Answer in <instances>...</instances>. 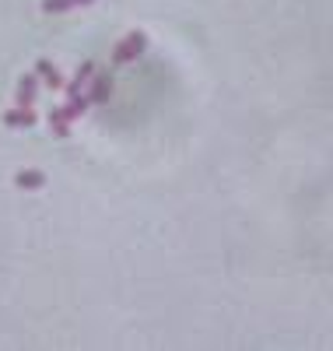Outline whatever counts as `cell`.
Masks as SVG:
<instances>
[{
  "label": "cell",
  "mask_w": 333,
  "mask_h": 351,
  "mask_svg": "<svg viewBox=\"0 0 333 351\" xmlns=\"http://www.w3.org/2000/svg\"><path fill=\"white\" fill-rule=\"evenodd\" d=\"M88 106H92V102H88V95L81 92V95H74V99H67V106H64V112H67V120L74 123L77 120V116H84V109Z\"/></svg>",
  "instance_id": "obj_10"
},
{
  "label": "cell",
  "mask_w": 333,
  "mask_h": 351,
  "mask_svg": "<svg viewBox=\"0 0 333 351\" xmlns=\"http://www.w3.org/2000/svg\"><path fill=\"white\" fill-rule=\"evenodd\" d=\"M95 74V64H81L77 67V74L71 77V81H64V88H67V99H74V95H81L84 88H88V77Z\"/></svg>",
  "instance_id": "obj_5"
},
{
  "label": "cell",
  "mask_w": 333,
  "mask_h": 351,
  "mask_svg": "<svg viewBox=\"0 0 333 351\" xmlns=\"http://www.w3.org/2000/svg\"><path fill=\"white\" fill-rule=\"evenodd\" d=\"M147 49V36L144 32H130L123 43L116 46V53H112V60L116 64H130V60H137V56Z\"/></svg>",
  "instance_id": "obj_1"
},
{
  "label": "cell",
  "mask_w": 333,
  "mask_h": 351,
  "mask_svg": "<svg viewBox=\"0 0 333 351\" xmlns=\"http://www.w3.org/2000/svg\"><path fill=\"white\" fill-rule=\"evenodd\" d=\"M4 127H11V130H18V127H36V112H32V106H18V109H8L4 112Z\"/></svg>",
  "instance_id": "obj_3"
},
{
  "label": "cell",
  "mask_w": 333,
  "mask_h": 351,
  "mask_svg": "<svg viewBox=\"0 0 333 351\" xmlns=\"http://www.w3.org/2000/svg\"><path fill=\"white\" fill-rule=\"evenodd\" d=\"M92 0H42V11L46 14H64V11H74V8H84Z\"/></svg>",
  "instance_id": "obj_8"
},
{
  "label": "cell",
  "mask_w": 333,
  "mask_h": 351,
  "mask_svg": "<svg viewBox=\"0 0 333 351\" xmlns=\"http://www.w3.org/2000/svg\"><path fill=\"white\" fill-rule=\"evenodd\" d=\"M36 77H39L46 88H64V77H60V71H56L49 60H39V64H36Z\"/></svg>",
  "instance_id": "obj_7"
},
{
  "label": "cell",
  "mask_w": 333,
  "mask_h": 351,
  "mask_svg": "<svg viewBox=\"0 0 333 351\" xmlns=\"http://www.w3.org/2000/svg\"><path fill=\"white\" fill-rule=\"evenodd\" d=\"M49 130H53L56 137H67V134H71V120H67L64 106H60V109H49Z\"/></svg>",
  "instance_id": "obj_9"
},
{
  "label": "cell",
  "mask_w": 333,
  "mask_h": 351,
  "mask_svg": "<svg viewBox=\"0 0 333 351\" xmlns=\"http://www.w3.org/2000/svg\"><path fill=\"white\" fill-rule=\"evenodd\" d=\"M14 183H18V190H42L46 186V176L39 169H25V172L14 176Z\"/></svg>",
  "instance_id": "obj_6"
},
{
  "label": "cell",
  "mask_w": 333,
  "mask_h": 351,
  "mask_svg": "<svg viewBox=\"0 0 333 351\" xmlns=\"http://www.w3.org/2000/svg\"><path fill=\"white\" fill-rule=\"evenodd\" d=\"M36 95H39V77L36 74H21V81H18V106H36Z\"/></svg>",
  "instance_id": "obj_4"
},
{
  "label": "cell",
  "mask_w": 333,
  "mask_h": 351,
  "mask_svg": "<svg viewBox=\"0 0 333 351\" xmlns=\"http://www.w3.org/2000/svg\"><path fill=\"white\" fill-rule=\"evenodd\" d=\"M88 84H92V88H88V102H92V106H102L109 95H112V77L109 74H92V77H88Z\"/></svg>",
  "instance_id": "obj_2"
}]
</instances>
